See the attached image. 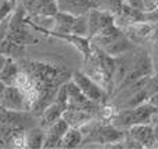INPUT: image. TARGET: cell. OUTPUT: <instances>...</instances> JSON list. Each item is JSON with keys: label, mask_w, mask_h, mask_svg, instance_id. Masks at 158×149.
Listing matches in <instances>:
<instances>
[{"label": "cell", "mask_w": 158, "mask_h": 149, "mask_svg": "<svg viewBox=\"0 0 158 149\" xmlns=\"http://www.w3.org/2000/svg\"><path fill=\"white\" fill-rule=\"evenodd\" d=\"M158 114V107L156 105L147 100L135 107H126L123 110H119L112 117V124L122 130H129L135 124H146V123H153L154 117Z\"/></svg>", "instance_id": "obj_1"}, {"label": "cell", "mask_w": 158, "mask_h": 149, "mask_svg": "<svg viewBox=\"0 0 158 149\" xmlns=\"http://www.w3.org/2000/svg\"><path fill=\"white\" fill-rule=\"evenodd\" d=\"M53 32L58 33H77V35L85 36L89 33V22L87 17L83 15H74L67 11H60L54 17V25H53Z\"/></svg>", "instance_id": "obj_2"}, {"label": "cell", "mask_w": 158, "mask_h": 149, "mask_svg": "<svg viewBox=\"0 0 158 149\" xmlns=\"http://www.w3.org/2000/svg\"><path fill=\"white\" fill-rule=\"evenodd\" d=\"M2 107L14 112H27V98L22 88L2 84Z\"/></svg>", "instance_id": "obj_3"}, {"label": "cell", "mask_w": 158, "mask_h": 149, "mask_svg": "<svg viewBox=\"0 0 158 149\" xmlns=\"http://www.w3.org/2000/svg\"><path fill=\"white\" fill-rule=\"evenodd\" d=\"M72 81L81 88V91L89 98L92 102L94 103H100L104 99V92H103V86L94 81L89 74L86 72H74L72 74Z\"/></svg>", "instance_id": "obj_4"}, {"label": "cell", "mask_w": 158, "mask_h": 149, "mask_svg": "<svg viewBox=\"0 0 158 149\" xmlns=\"http://www.w3.org/2000/svg\"><path fill=\"white\" fill-rule=\"evenodd\" d=\"M126 134L122 128L117 125H100L94 131H92V139L97 144H104L111 147L112 144H121L125 139Z\"/></svg>", "instance_id": "obj_5"}, {"label": "cell", "mask_w": 158, "mask_h": 149, "mask_svg": "<svg viewBox=\"0 0 158 149\" xmlns=\"http://www.w3.org/2000/svg\"><path fill=\"white\" fill-rule=\"evenodd\" d=\"M129 137L137 141L143 148H156L158 147L156 135H154L153 123L146 124H135L128 130Z\"/></svg>", "instance_id": "obj_6"}, {"label": "cell", "mask_w": 158, "mask_h": 149, "mask_svg": "<svg viewBox=\"0 0 158 149\" xmlns=\"http://www.w3.org/2000/svg\"><path fill=\"white\" fill-rule=\"evenodd\" d=\"M87 22H89V36L94 38L101 29L114 24V18L108 13L92 10L87 15Z\"/></svg>", "instance_id": "obj_7"}, {"label": "cell", "mask_w": 158, "mask_h": 149, "mask_svg": "<svg viewBox=\"0 0 158 149\" xmlns=\"http://www.w3.org/2000/svg\"><path fill=\"white\" fill-rule=\"evenodd\" d=\"M19 67L11 56L2 53V66H0V81L4 85H14L17 75L19 74Z\"/></svg>", "instance_id": "obj_8"}, {"label": "cell", "mask_w": 158, "mask_h": 149, "mask_svg": "<svg viewBox=\"0 0 158 149\" xmlns=\"http://www.w3.org/2000/svg\"><path fill=\"white\" fill-rule=\"evenodd\" d=\"M65 110H67L65 106L61 105V103H58L57 100H54L52 105H49L43 112H42V114H40V127L44 128V130L50 128L56 121H58L60 119H63Z\"/></svg>", "instance_id": "obj_9"}, {"label": "cell", "mask_w": 158, "mask_h": 149, "mask_svg": "<svg viewBox=\"0 0 158 149\" xmlns=\"http://www.w3.org/2000/svg\"><path fill=\"white\" fill-rule=\"evenodd\" d=\"M60 4L57 0H35L31 7V13L36 17H49L54 18L60 13Z\"/></svg>", "instance_id": "obj_10"}, {"label": "cell", "mask_w": 158, "mask_h": 149, "mask_svg": "<svg viewBox=\"0 0 158 149\" xmlns=\"http://www.w3.org/2000/svg\"><path fill=\"white\" fill-rule=\"evenodd\" d=\"M44 138H46V130L39 127L29 128L25 131V148L29 149H40L43 148Z\"/></svg>", "instance_id": "obj_11"}, {"label": "cell", "mask_w": 158, "mask_h": 149, "mask_svg": "<svg viewBox=\"0 0 158 149\" xmlns=\"http://www.w3.org/2000/svg\"><path fill=\"white\" fill-rule=\"evenodd\" d=\"M132 47H133L132 42L129 41L128 38H125V36L121 35L119 38H117L115 41H112L111 43H108L106 47H103V49L106 50L108 55L114 56V57H122V56L126 55L129 50H132Z\"/></svg>", "instance_id": "obj_12"}, {"label": "cell", "mask_w": 158, "mask_h": 149, "mask_svg": "<svg viewBox=\"0 0 158 149\" xmlns=\"http://www.w3.org/2000/svg\"><path fill=\"white\" fill-rule=\"evenodd\" d=\"M83 142V133H81V127H69L63 138V148H78Z\"/></svg>", "instance_id": "obj_13"}, {"label": "cell", "mask_w": 158, "mask_h": 149, "mask_svg": "<svg viewBox=\"0 0 158 149\" xmlns=\"http://www.w3.org/2000/svg\"><path fill=\"white\" fill-rule=\"evenodd\" d=\"M156 24L153 22H148V21H136V22H132L131 28L133 31V35L137 36V38H148V36L153 35V31Z\"/></svg>", "instance_id": "obj_14"}, {"label": "cell", "mask_w": 158, "mask_h": 149, "mask_svg": "<svg viewBox=\"0 0 158 149\" xmlns=\"http://www.w3.org/2000/svg\"><path fill=\"white\" fill-rule=\"evenodd\" d=\"M69 127H71V125H69V123L67 121V120L63 117V119H60V120H58V121H56L54 124H53L50 128H47V130H46V133L56 134V135H58V137H63V138H64V135H65V134H67V131L69 130Z\"/></svg>", "instance_id": "obj_15"}, {"label": "cell", "mask_w": 158, "mask_h": 149, "mask_svg": "<svg viewBox=\"0 0 158 149\" xmlns=\"http://www.w3.org/2000/svg\"><path fill=\"white\" fill-rule=\"evenodd\" d=\"M17 0H0V10H2V21H6L11 17V14L17 10Z\"/></svg>", "instance_id": "obj_16"}, {"label": "cell", "mask_w": 158, "mask_h": 149, "mask_svg": "<svg viewBox=\"0 0 158 149\" xmlns=\"http://www.w3.org/2000/svg\"><path fill=\"white\" fill-rule=\"evenodd\" d=\"M43 148L53 149V148H63V137H58L56 134L46 133V138H44Z\"/></svg>", "instance_id": "obj_17"}, {"label": "cell", "mask_w": 158, "mask_h": 149, "mask_svg": "<svg viewBox=\"0 0 158 149\" xmlns=\"http://www.w3.org/2000/svg\"><path fill=\"white\" fill-rule=\"evenodd\" d=\"M139 21H148V22H153V24H157L158 22V8L142 11Z\"/></svg>", "instance_id": "obj_18"}, {"label": "cell", "mask_w": 158, "mask_h": 149, "mask_svg": "<svg viewBox=\"0 0 158 149\" xmlns=\"http://www.w3.org/2000/svg\"><path fill=\"white\" fill-rule=\"evenodd\" d=\"M128 6H131L133 10H137V11H144L146 10L144 0H128Z\"/></svg>", "instance_id": "obj_19"}, {"label": "cell", "mask_w": 158, "mask_h": 149, "mask_svg": "<svg viewBox=\"0 0 158 149\" xmlns=\"http://www.w3.org/2000/svg\"><path fill=\"white\" fill-rule=\"evenodd\" d=\"M89 4V0H72V6H79V7H83V6Z\"/></svg>", "instance_id": "obj_20"}, {"label": "cell", "mask_w": 158, "mask_h": 149, "mask_svg": "<svg viewBox=\"0 0 158 149\" xmlns=\"http://www.w3.org/2000/svg\"><path fill=\"white\" fill-rule=\"evenodd\" d=\"M153 127H154V135H156L157 144H158V119H156V117H154V121H153Z\"/></svg>", "instance_id": "obj_21"}, {"label": "cell", "mask_w": 158, "mask_h": 149, "mask_svg": "<svg viewBox=\"0 0 158 149\" xmlns=\"http://www.w3.org/2000/svg\"><path fill=\"white\" fill-rule=\"evenodd\" d=\"M60 7H68V6H72V0H57Z\"/></svg>", "instance_id": "obj_22"}, {"label": "cell", "mask_w": 158, "mask_h": 149, "mask_svg": "<svg viewBox=\"0 0 158 149\" xmlns=\"http://www.w3.org/2000/svg\"><path fill=\"white\" fill-rule=\"evenodd\" d=\"M153 41L154 42H158V22L156 24V27H154V31H153Z\"/></svg>", "instance_id": "obj_23"}]
</instances>
